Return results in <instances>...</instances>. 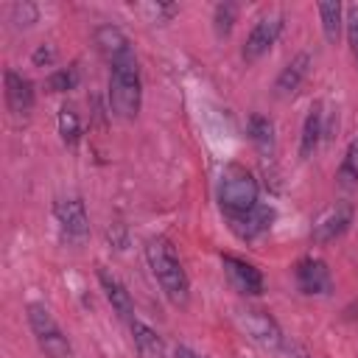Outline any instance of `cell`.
<instances>
[{
  "label": "cell",
  "mask_w": 358,
  "mask_h": 358,
  "mask_svg": "<svg viewBox=\"0 0 358 358\" xmlns=\"http://www.w3.org/2000/svg\"><path fill=\"white\" fill-rule=\"evenodd\" d=\"M322 134H324V106H322V101H313L302 120V134H299V157L302 159L313 157V151L322 143Z\"/></svg>",
  "instance_id": "2e32d148"
},
{
  "label": "cell",
  "mask_w": 358,
  "mask_h": 358,
  "mask_svg": "<svg viewBox=\"0 0 358 358\" xmlns=\"http://www.w3.org/2000/svg\"><path fill=\"white\" fill-rule=\"evenodd\" d=\"M109 112L120 120H134L143 109V76L134 53H126L109 64V87H106Z\"/></svg>",
  "instance_id": "7a4b0ae2"
},
{
  "label": "cell",
  "mask_w": 358,
  "mask_h": 358,
  "mask_svg": "<svg viewBox=\"0 0 358 358\" xmlns=\"http://www.w3.org/2000/svg\"><path fill=\"white\" fill-rule=\"evenodd\" d=\"M319 20H322L324 39L330 45H336L338 36H341V28H344V8H341V3H319Z\"/></svg>",
  "instance_id": "d6986e66"
},
{
  "label": "cell",
  "mask_w": 358,
  "mask_h": 358,
  "mask_svg": "<svg viewBox=\"0 0 358 358\" xmlns=\"http://www.w3.org/2000/svg\"><path fill=\"white\" fill-rule=\"evenodd\" d=\"M34 64L36 67H53V62H56V48L50 45V42H42L36 50H34Z\"/></svg>",
  "instance_id": "484cf974"
},
{
  "label": "cell",
  "mask_w": 358,
  "mask_h": 358,
  "mask_svg": "<svg viewBox=\"0 0 358 358\" xmlns=\"http://www.w3.org/2000/svg\"><path fill=\"white\" fill-rule=\"evenodd\" d=\"M246 134L252 140V145L260 154H271L274 151V123L266 115H252L246 123Z\"/></svg>",
  "instance_id": "ac0fdd59"
},
{
  "label": "cell",
  "mask_w": 358,
  "mask_h": 358,
  "mask_svg": "<svg viewBox=\"0 0 358 358\" xmlns=\"http://www.w3.org/2000/svg\"><path fill=\"white\" fill-rule=\"evenodd\" d=\"M3 90H6V103L14 115H28L36 103V90L34 81L22 73H17L14 67H8L3 73Z\"/></svg>",
  "instance_id": "8fae6325"
},
{
  "label": "cell",
  "mask_w": 358,
  "mask_h": 358,
  "mask_svg": "<svg viewBox=\"0 0 358 358\" xmlns=\"http://www.w3.org/2000/svg\"><path fill=\"white\" fill-rule=\"evenodd\" d=\"M129 330H131V341H134L137 358H168L165 341H162V336L151 324H145L140 319H131L129 322Z\"/></svg>",
  "instance_id": "e0dca14e"
},
{
  "label": "cell",
  "mask_w": 358,
  "mask_h": 358,
  "mask_svg": "<svg viewBox=\"0 0 358 358\" xmlns=\"http://www.w3.org/2000/svg\"><path fill=\"white\" fill-rule=\"evenodd\" d=\"M282 28H285L282 14H268V17H260V20L252 25V31L246 34V39H243L241 59H243L246 64H255L257 59H263V56H266V53H268V50L277 45V39H280Z\"/></svg>",
  "instance_id": "52a82bcc"
},
{
  "label": "cell",
  "mask_w": 358,
  "mask_h": 358,
  "mask_svg": "<svg viewBox=\"0 0 358 358\" xmlns=\"http://www.w3.org/2000/svg\"><path fill=\"white\" fill-rule=\"evenodd\" d=\"M98 282H101V291H103L106 302L112 305V310H115L120 319L131 322V319H134V299H131L129 288L123 285V280H120L115 271H109L106 266H98Z\"/></svg>",
  "instance_id": "7c38bea8"
},
{
  "label": "cell",
  "mask_w": 358,
  "mask_h": 358,
  "mask_svg": "<svg viewBox=\"0 0 358 358\" xmlns=\"http://www.w3.org/2000/svg\"><path fill=\"white\" fill-rule=\"evenodd\" d=\"M145 263H148L154 280L159 282L162 294L176 308H185L190 299V280H187V271H185L173 243L165 235H154L145 241Z\"/></svg>",
  "instance_id": "6da1fadb"
},
{
  "label": "cell",
  "mask_w": 358,
  "mask_h": 358,
  "mask_svg": "<svg viewBox=\"0 0 358 358\" xmlns=\"http://www.w3.org/2000/svg\"><path fill=\"white\" fill-rule=\"evenodd\" d=\"M235 22H238V3L224 0V3H218L213 8V31H215L218 39H227L232 34Z\"/></svg>",
  "instance_id": "44dd1931"
},
{
  "label": "cell",
  "mask_w": 358,
  "mask_h": 358,
  "mask_svg": "<svg viewBox=\"0 0 358 358\" xmlns=\"http://www.w3.org/2000/svg\"><path fill=\"white\" fill-rule=\"evenodd\" d=\"M148 11H154V14L162 17V20H171L173 14H179V6H173V3H171V6H159V3H157V6H148Z\"/></svg>",
  "instance_id": "4316f807"
},
{
  "label": "cell",
  "mask_w": 358,
  "mask_h": 358,
  "mask_svg": "<svg viewBox=\"0 0 358 358\" xmlns=\"http://www.w3.org/2000/svg\"><path fill=\"white\" fill-rule=\"evenodd\" d=\"M173 358H201L196 350H190L187 344H179L176 350H173Z\"/></svg>",
  "instance_id": "83f0119b"
},
{
  "label": "cell",
  "mask_w": 358,
  "mask_h": 358,
  "mask_svg": "<svg viewBox=\"0 0 358 358\" xmlns=\"http://www.w3.org/2000/svg\"><path fill=\"white\" fill-rule=\"evenodd\" d=\"M92 39H95V48L101 50V56H103L109 64H112L115 59L126 56V53H134L131 39H129L117 25H112V22L98 25V28L92 31Z\"/></svg>",
  "instance_id": "5bb4252c"
},
{
  "label": "cell",
  "mask_w": 358,
  "mask_h": 358,
  "mask_svg": "<svg viewBox=\"0 0 358 358\" xmlns=\"http://www.w3.org/2000/svg\"><path fill=\"white\" fill-rule=\"evenodd\" d=\"M308 73H310V53H296L280 73H277V78H274V95L277 98H288V95H294L299 87H302V81L308 78Z\"/></svg>",
  "instance_id": "9a60e30c"
},
{
  "label": "cell",
  "mask_w": 358,
  "mask_h": 358,
  "mask_svg": "<svg viewBox=\"0 0 358 358\" xmlns=\"http://www.w3.org/2000/svg\"><path fill=\"white\" fill-rule=\"evenodd\" d=\"M8 17L17 28H31L36 20H39V6L36 3H28V0H20L8 8Z\"/></svg>",
  "instance_id": "603a6c76"
},
{
  "label": "cell",
  "mask_w": 358,
  "mask_h": 358,
  "mask_svg": "<svg viewBox=\"0 0 358 358\" xmlns=\"http://www.w3.org/2000/svg\"><path fill=\"white\" fill-rule=\"evenodd\" d=\"M221 266H224L227 280H229L241 294H246V296L263 294V274H260V268H257L255 263H249V260H243V257H238V255L224 252V255H221Z\"/></svg>",
  "instance_id": "9c48e42d"
},
{
  "label": "cell",
  "mask_w": 358,
  "mask_h": 358,
  "mask_svg": "<svg viewBox=\"0 0 358 358\" xmlns=\"http://www.w3.org/2000/svg\"><path fill=\"white\" fill-rule=\"evenodd\" d=\"M336 179L341 187H355L358 185V137L350 140L347 151H344V159L336 171Z\"/></svg>",
  "instance_id": "ffe728a7"
},
{
  "label": "cell",
  "mask_w": 358,
  "mask_h": 358,
  "mask_svg": "<svg viewBox=\"0 0 358 358\" xmlns=\"http://www.w3.org/2000/svg\"><path fill=\"white\" fill-rule=\"evenodd\" d=\"M352 224V204L350 201H336L330 204L316 221H313V229H310V241L313 243H330L336 238H341Z\"/></svg>",
  "instance_id": "ba28073f"
},
{
  "label": "cell",
  "mask_w": 358,
  "mask_h": 358,
  "mask_svg": "<svg viewBox=\"0 0 358 358\" xmlns=\"http://www.w3.org/2000/svg\"><path fill=\"white\" fill-rule=\"evenodd\" d=\"M25 316H28L34 341L45 358H73V344H70L67 333L62 330V324L53 319V313L42 302H28Z\"/></svg>",
  "instance_id": "5b68a950"
},
{
  "label": "cell",
  "mask_w": 358,
  "mask_h": 358,
  "mask_svg": "<svg viewBox=\"0 0 358 358\" xmlns=\"http://www.w3.org/2000/svg\"><path fill=\"white\" fill-rule=\"evenodd\" d=\"M235 319L241 322V327L246 330V336H249L252 341H257L260 347L285 352V355H291V358H294V352H296L299 358H305V352L296 347V341L288 338V336L280 330L277 319H274L268 310L255 308V305H243V308H235Z\"/></svg>",
  "instance_id": "277c9868"
},
{
  "label": "cell",
  "mask_w": 358,
  "mask_h": 358,
  "mask_svg": "<svg viewBox=\"0 0 358 358\" xmlns=\"http://www.w3.org/2000/svg\"><path fill=\"white\" fill-rule=\"evenodd\" d=\"M215 199L221 213L227 215V224L252 213L260 204V185L255 179V173L241 165V162H229L224 165L221 176H218V187H215Z\"/></svg>",
  "instance_id": "3957f363"
},
{
  "label": "cell",
  "mask_w": 358,
  "mask_h": 358,
  "mask_svg": "<svg viewBox=\"0 0 358 358\" xmlns=\"http://www.w3.org/2000/svg\"><path fill=\"white\" fill-rule=\"evenodd\" d=\"M344 31H347V45H350V56L358 67V6H347L344 11Z\"/></svg>",
  "instance_id": "cb8c5ba5"
},
{
  "label": "cell",
  "mask_w": 358,
  "mask_h": 358,
  "mask_svg": "<svg viewBox=\"0 0 358 358\" xmlns=\"http://www.w3.org/2000/svg\"><path fill=\"white\" fill-rule=\"evenodd\" d=\"M271 224H274V207L260 201L252 213H246V215L229 221V229H232L241 241H255V238H260L263 232H268Z\"/></svg>",
  "instance_id": "4fadbf2b"
},
{
  "label": "cell",
  "mask_w": 358,
  "mask_h": 358,
  "mask_svg": "<svg viewBox=\"0 0 358 358\" xmlns=\"http://www.w3.org/2000/svg\"><path fill=\"white\" fill-rule=\"evenodd\" d=\"M294 277H296L299 291L308 294V296H322V294H330V291H333L330 268H327V263L319 260V257H302V260L294 266Z\"/></svg>",
  "instance_id": "30bf717a"
},
{
  "label": "cell",
  "mask_w": 358,
  "mask_h": 358,
  "mask_svg": "<svg viewBox=\"0 0 358 358\" xmlns=\"http://www.w3.org/2000/svg\"><path fill=\"white\" fill-rule=\"evenodd\" d=\"M53 215L56 224L62 229V238L73 246H81L90 238V215H87V204L81 201V196H64L53 204Z\"/></svg>",
  "instance_id": "8992f818"
},
{
  "label": "cell",
  "mask_w": 358,
  "mask_h": 358,
  "mask_svg": "<svg viewBox=\"0 0 358 358\" xmlns=\"http://www.w3.org/2000/svg\"><path fill=\"white\" fill-rule=\"evenodd\" d=\"M59 134H62V143L70 148H76V143L81 140V117L73 106L59 109Z\"/></svg>",
  "instance_id": "7402d4cb"
},
{
  "label": "cell",
  "mask_w": 358,
  "mask_h": 358,
  "mask_svg": "<svg viewBox=\"0 0 358 358\" xmlns=\"http://www.w3.org/2000/svg\"><path fill=\"white\" fill-rule=\"evenodd\" d=\"M78 84V70L76 67H67V70H53L48 76V90L50 92H67Z\"/></svg>",
  "instance_id": "d4e9b609"
}]
</instances>
